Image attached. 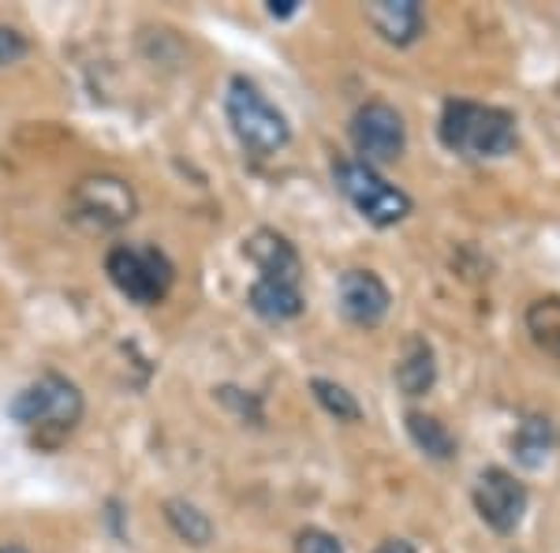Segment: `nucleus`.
Here are the masks:
<instances>
[{
  "label": "nucleus",
  "mask_w": 560,
  "mask_h": 553,
  "mask_svg": "<svg viewBox=\"0 0 560 553\" xmlns=\"http://www.w3.org/2000/svg\"><path fill=\"white\" fill-rule=\"evenodd\" d=\"M438 135H441V142H445V150H453L467 161L509 158L520 142L516 116H512L509 108L464 102V97L445 102V108H441Z\"/></svg>",
  "instance_id": "f257e3e1"
},
{
  "label": "nucleus",
  "mask_w": 560,
  "mask_h": 553,
  "mask_svg": "<svg viewBox=\"0 0 560 553\" xmlns=\"http://www.w3.org/2000/svg\"><path fill=\"white\" fill-rule=\"evenodd\" d=\"M224 113L236 131L240 147L255 158H273L292 142V124L280 108L269 102L266 90L247 76H232L229 94H224Z\"/></svg>",
  "instance_id": "f03ea898"
},
{
  "label": "nucleus",
  "mask_w": 560,
  "mask_h": 553,
  "mask_svg": "<svg viewBox=\"0 0 560 553\" xmlns=\"http://www.w3.org/2000/svg\"><path fill=\"white\" fill-rule=\"evenodd\" d=\"M83 393L79 385L71 382L65 375H42L38 382H31L26 389L15 393V401L8 404L12 419L26 426V430H57V434H68L75 430L79 419H83Z\"/></svg>",
  "instance_id": "7ed1b4c3"
},
{
  "label": "nucleus",
  "mask_w": 560,
  "mask_h": 553,
  "mask_svg": "<svg viewBox=\"0 0 560 553\" xmlns=\"http://www.w3.org/2000/svg\"><path fill=\"white\" fill-rule=\"evenodd\" d=\"M105 274L120 288V296H128L139 307H158L168 296L176 280V266L161 247H147V243H120L108 251Z\"/></svg>",
  "instance_id": "20e7f679"
},
{
  "label": "nucleus",
  "mask_w": 560,
  "mask_h": 553,
  "mask_svg": "<svg viewBox=\"0 0 560 553\" xmlns=\"http://www.w3.org/2000/svg\"><path fill=\"white\" fill-rule=\"evenodd\" d=\"M332 180H337L340 195L366 217L374 229H393L411 214V195L400 192L396 184H388L377 169L363 165L359 158L337 161L332 165Z\"/></svg>",
  "instance_id": "39448f33"
},
{
  "label": "nucleus",
  "mask_w": 560,
  "mask_h": 553,
  "mask_svg": "<svg viewBox=\"0 0 560 553\" xmlns=\"http://www.w3.org/2000/svg\"><path fill=\"white\" fill-rule=\"evenodd\" d=\"M135 210H139V198H135L131 184L120 176H108V172L79 180L75 192H71V217L90 232L120 229V224L131 221Z\"/></svg>",
  "instance_id": "423d86ee"
},
{
  "label": "nucleus",
  "mask_w": 560,
  "mask_h": 553,
  "mask_svg": "<svg viewBox=\"0 0 560 553\" xmlns=\"http://www.w3.org/2000/svg\"><path fill=\"white\" fill-rule=\"evenodd\" d=\"M351 147H355L359 161L370 169L393 165L408 150V124L396 113V105L374 97V102L359 105L355 116H351Z\"/></svg>",
  "instance_id": "0eeeda50"
},
{
  "label": "nucleus",
  "mask_w": 560,
  "mask_h": 553,
  "mask_svg": "<svg viewBox=\"0 0 560 553\" xmlns=\"http://www.w3.org/2000/svg\"><path fill=\"white\" fill-rule=\"evenodd\" d=\"M471 502L478 520L497 534H512L520 531L523 516L530 509V489L527 483H520L512 471L504 468H482L475 479Z\"/></svg>",
  "instance_id": "6e6552de"
},
{
  "label": "nucleus",
  "mask_w": 560,
  "mask_h": 553,
  "mask_svg": "<svg viewBox=\"0 0 560 553\" xmlns=\"http://www.w3.org/2000/svg\"><path fill=\"white\" fill-rule=\"evenodd\" d=\"M337 299H340V314L351 325H363V330L382 325L388 307H393V292H388V285L374 269H348V274H340Z\"/></svg>",
  "instance_id": "1a4fd4ad"
},
{
  "label": "nucleus",
  "mask_w": 560,
  "mask_h": 553,
  "mask_svg": "<svg viewBox=\"0 0 560 553\" xmlns=\"http://www.w3.org/2000/svg\"><path fill=\"white\" fill-rule=\"evenodd\" d=\"M247 258L258 266L261 280H280V285H300L303 258L295 243L277 229H258L247 235Z\"/></svg>",
  "instance_id": "9d476101"
},
{
  "label": "nucleus",
  "mask_w": 560,
  "mask_h": 553,
  "mask_svg": "<svg viewBox=\"0 0 560 553\" xmlns=\"http://www.w3.org/2000/svg\"><path fill=\"white\" fill-rule=\"evenodd\" d=\"M366 23L374 26L377 34L388 45H415L427 31V15L415 0H377V4H366Z\"/></svg>",
  "instance_id": "9b49d317"
},
{
  "label": "nucleus",
  "mask_w": 560,
  "mask_h": 553,
  "mask_svg": "<svg viewBox=\"0 0 560 553\" xmlns=\"http://www.w3.org/2000/svg\"><path fill=\"white\" fill-rule=\"evenodd\" d=\"M393 375L404 396H427L433 382H438V356H433V348L422 337H408Z\"/></svg>",
  "instance_id": "f8f14e48"
},
{
  "label": "nucleus",
  "mask_w": 560,
  "mask_h": 553,
  "mask_svg": "<svg viewBox=\"0 0 560 553\" xmlns=\"http://www.w3.org/2000/svg\"><path fill=\"white\" fill-rule=\"evenodd\" d=\"M553 449H557V426L553 419H546V415H527V419L516 426V434H512V457L527 471L546 468Z\"/></svg>",
  "instance_id": "ddd939ff"
},
{
  "label": "nucleus",
  "mask_w": 560,
  "mask_h": 553,
  "mask_svg": "<svg viewBox=\"0 0 560 553\" xmlns=\"http://www.w3.org/2000/svg\"><path fill=\"white\" fill-rule=\"evenodd\" d=\"M303 292L300 285H280V280H255L250 285V311L266 322H292L303 314Z\"/></svg>",
  "instance_id": "4468645a"
},
{
  "label": "nucleus",
  "mask_w": 560,
  "mask_h": 553,
  "mask_svg": "<svg viewBox=\"0 0 560 553\" xmlns=\"http://www.w3.org/2000/svg\"><path fill=\"white\" fill-rule=\"evenodd\" d=\"M408 434H411L415 449H419L422 457L441 460V464L456 457V438H453V430H448V426L441 423L438 415L408 412Z\"/></svg>",
  "instance_id": "2eb2a0df"
},
{
  "label": "nucleus",
  "mask_w": 560,
  "mask_h": 553,
  "mask_svg": "<svg viewBox=\"0 0 560 553\" xmlns=\"http://www.w3.org/2000/svg\"><path fill=\"white\" fill-rule=\"evenodd\" d=\"M523 322H527L530 341H535L549 359L560 362V296L535 299V303L527 307V314H523Z\"/></svg>",
  "instance_id": "dca6fc26"
},
{
  "label": "nucleus",
  "mask_w": 560,
  "mask_h": 553,
  "mask_svg": "<svg viewBox=\"0 0 560 553\" xmlns=\"http://www.w3.org/2000/svg\"><path fill=\"white\" fill-rule=\"evenodd\" d=\"M165 520L176 531V539H184L187 546H210L213 542V520L198 505L184 502V497H168L165 502Z\"/></svg>",
  "instance_id": "f3484780"
},
{
  "label": "nucleus",
  "mask_w": 560,
  "mask_h": 553,
  "mask_svg": "<svg viewBox=\"0 0 560 553\" xmlns=\"http://www.w3.org/2000/svg\"><path fill=\"white\" fill-rule=\"evenodd\" d=\"M311 393H314V401H318L337 423H359V419H363V407H359V401L340 382H329V378H311Z\"/></svg>",
  "instance_id": "a211bd4d"
},
{
  "label": "nucleus",
  "mask_w": 560,
  "mask_h": 553,
  "mask_svg": "<svg viewBox=\"0 0 560 553\" xmlns=\"http://www.w3.org/2000/svg\"><path fill=\"white\" fill-rule=\"evenodd\" d=\"M295 553H345V542L322 528H306L295 539Z\"/></svg>",
  "instance_id": "6ab92c4d"
},
{
  "label": "nucleus",
  "mask_w": 560,
  "mask_h": 553,
  "mask_svg": "<svg viewBox=\"0 0 560 553\" xmlns=\"http://www.w3.org/2000/svg\"><path fill=\"white\" fill-rule=\"evenodd\" d=\"M31 53V42L15 26H0V68H12Z\"/></svg>",
  "instance_id": "aec40b11"
},
{
  "label": "nucleus",
  "mask_w": 560,
  "mask_h": 553,
  "mask_svg": "<svg viewBox=\"0 0 560 553\" xmlns=\"http://www.w3.org/2000/svg\"><path fill=\"white\" fill-rule=\"evenodd\" d=\"M295 12H300L295 0H269V15H273V20H288V15H295Z\"/></svg>",
  "instance_id": "412c9836"
},
{
  "label": "nucleus",
  "mask_w": 560,
  "mask_h": 553,
  "mask_svg": "<svg viewBox=\"0 0 560 553\" xmlns=\"http://www.w3.org/2000/svg\"><path fill=\"white\" fill-rule=\"evenodd\" d=\"M377 553H419V550H415V542H408V539H388L377 546Z\"/></svg>",
  "instance_id": "4be33fe9"
},
{
  "label": "nucleus",
  "mask_w": 560,
  "mask_h": 553,
  "mask_svg": "<svg viewBox=\"0 0 560 553\" xmlns=\"http://www.w3.org/2000/svg\"><path fill=\"white\" fill-rule=\"evenodd\" d=\"M0 553H31V550L20 546V542H8V546H0Z\"/></svg>",
  "instance_id": "5701e85b"
}]
</instances>
